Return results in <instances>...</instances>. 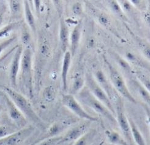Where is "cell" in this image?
<instances>
[{
  "label": "cell",
  "instance_id": "9a60e30c",
  "mask_svg": "<svg viewBox=\"0 0 150 145\" xmlns=\"http://www.w3.org/2000/svg\"><path fill=\"white\" fill-rule=\"evenodd\" d=\"M59 40L61 49L65 53L67 51L68 46H69V31L65 20L63 19H61L60 20Z\"/></svg>",
  "mask_w": 150,
  "mask_h": 145
},
{
  "label": "cell",
  "instance_id": "d4e9b609",
  "mask_svg": "<svg viewBox=\"0 0 150 145\" xmlns=\"http://www.w3.org/2000/svg\"><path fill=\"white\" fill-rule=\"evenodd\" d=\"M63 136H57L52 138H49L39 141L37 145H58L62 139Z\"/></svg>",
  "mask_w": 150,
  "mask_h": 145
},
{
  "label": "cell",
  "instance_id": "836d02e7",
  "mask_svg": "<svg viewBox=\"0 0 150 145\" xmlns=\"http://www.w3.org/2000/svg\"><path fill=\"white\" fill-rule=\"evenodd\" d=\"M13 26H14L13 24H10L6 26L5 27H3V29L0 30V38L4 37L9 32H11L13 29Z\"/></svg>",
  "mask_w": 150,
  "mask_h": 145
},
{
  "label": "cell",
  "instance_id": "7402d4cb",
  "mask_svg": "<svg viewBox=\"0 0 150 145\" xmlns=\"http://www.w3.org/2000/svg\"><path fill=\"white\" fill-rule=\"evenodd\" d=\"M85 81L81 78L77 76L74 79L72 86V95L78 94L85 86Z\"/></svg>",
  "mask_w": 150,
  "mask_h": 145
},
{
  "label": "cell",
  "instance_id": "4316f807",
  "mask_svg": "<svg viewBox=\"0 0 150 145\" xmlns=\"http://www.w3.org/2000/svg\"><path fill=\"white\" fill-rule=\"evenodd\" d=\"M115 59H116V60L117 61L118 64L120 65V66H121V68L124 71H125L126 73H130L131 72L132 70H131L130 64H129V63L126 60L120 57L119 56H116Z\"/></svg>",
  "mask_w": 150,
  "mask_h": 145
},
{
  "label": "cell",
  "instance_id": "8fae6325",
  "mask_svg": "<svg viewBox=\"0 0 150 145\" xmlns=\"http://www.w3.org/2000/svg\"><path fill=\"white\" fill-rule=\"evenodd\" d=\"M4 97L10 118L18 126H24L27 123L26 117L13 103L8 95L6 94H4Z\"/></svg>",
  "mask_w": 150,
  "mask_h": 145
},
{
  "label": "cell",
  "instance_id": "cb8c5ba5",
  "mask_svg": "<svg viewBox=\"0 0 150 145\" xmlns=\"http://www.w3.org/2000/svg\"><path fill=\"white\" fill-rule=\"evenodd\" d=\"M109 4H110V6L112 11L115 14L118 15L120 17H121L122 19H125V20L127 19L125 14L124 13L123 11L122 10V9L121 8V6L118 1H110V2H109Z\"/></svg>",
  "mask_w": 150,
  "mask_h": 145
},
{
  "label": "cell",
  "instance_id": "d590c367",
  "mask_svg": "<svg viewBox=\"0 0 150 145\" xmlns=\"http://www.w3.org/2000/svg\"><path fill=\"white\" fill-rule=\"evenodd\" d=\"M45 99L49 101H51L54 100V95L52 90L51 89L46 90L45 93Z\"/></svg>",
  "mask_w": 150,
  "mask_h": 145
},
{
  "label": "cell",
  "instance_id": "52a82bcc",
  "mask_svg": "<svg viewBox=\"0 0 150 145\" xmlns=\"http://www.w3.org/2000/svg\"><path fill=\"white\" fill-rule=\"evenodd\" d=\"M62 103L65 107L79 117L80 118L90 122H96L98 120L97 117H95L88 113L72 94L63 95Z\"/></svg>",
  "mask_w": 150,
  "mask_h": 145
},
{
  "label": "cell",
  "instance_id": "e575fe53",
  "mask_svg": "<svg viewBox=\"0 0 150 145\" xmlns=\"http://www.w3.org/2000/svg\"><path fill=\"white\" fill-rule=\"evenodd\" d=\"M22 42L24 44H28L30 40V34L27 30H24L22 34Z\"/></svg>",
  "mask_w": 150,
  "mask_h": 145
},
{
  "label": "cell",
  "instance_id": "9c48e42d",
  "mask_svg": "<svg viewBox=\"0 0 150 145\" xmlns=\"http://www.w3.org/2000/svg\"><path fill=\"white\" fill-rule=\"evenodd\" d=\"M91 122L90 121H86V122L80 124L70 129L62 136V139H61L59 144L64 143L76 141L79 138L87 132L88 129L90 128Z\"/></svg>",
  "mask_w": 150,
  "mask_h": 145
},
{
  "label": "cell",
  "instance_id": "60d3db41",
  "mask_svg": "<svg viewBox=\"0 0 150 145\" xmlns=\"http://www.w3.org/2000/svg\"><path fill=\"white\" fill-rule=\"evenodd\" d=\"M109 145H112V144H109Z\"/></svg>",
  "mask_w": 150,
  "mask_h": 145
},
{
  "label": "cell",
  "instance_id": "2e32d148",
  "mask_svg": "<svg viewBox=\"0 0 150 145\" xmlns=\"http://www.w3.org/2000/svg\"><path fill=\"white\" fill-rule=\"evenodd\" d=\"M126 57L128 62H130L134 65L140 66L146 70L150 71L149 62H148L147 60H145L141 56H139V55L129 51L126 53Z\"/></svg>",
  "mask_w": 150,
  "mask_h": 145
},
{
  "label": "cell",
  "instance_id": "1f68e13d",
  "mask_svg": "<svg viewBox=\"0 0 150 145\" xmlns=\"http://www.w3.org/2000/svg\"><path fill=\"white\" fill-rule=\"evenodd\" d=\"M16 37H12L9 39H7L5 41H3L0 43V54L2 53V52L5 50L7 47L10 46L13 41H15Z\"/></svg>",
  "mask_w": 150,
  "mask_h": 145
},
{
  "label": "cell",
  "instance_id": "5b68a950",
  "mask_svg": "<svg viewBox=\"0 0 150 145\" xmlns=\"http://www.w3.org/2000/svg\"><path fill=\"white\" fill-rule=\"evenodd\" d=\"M115 115L117 116V122L123 134L125 139L131 145H134L132 137L130 125H129V119L127 117L125 113L124 102L121 98L118 97L115 101Z\"/></svg>",
  "mask_w": 150,
  "mask_h": 145
},
{
  "label": "cell",
  "instance_id": "f1b7e54d",
  "mask_svg": "<svg viewBox=\"0 0 150 145\" xmlns=\"http://www.w3.org/2000/svg\"><path fill=\"white\" fill-rule=\"evenodd\" d=\"M9 3L11 12L13 14H18L21 9V2L19 1H9Z\"/></svg>",
  "mask_w": 150,
  "mask_h": 145
},
{
  "label": "cell",
  "instance_id": "74e56055",
  "mask_svg": "<svg viewBox=\"0 0 150 145\" xmlns=\"http://www.w3.org/2000/svg\"><path fill=\"white\" fill-rule=\"evenodd\" d=\"M145 110L147 113V119H148V122L149 126V129H150V111L149 110V108L148 107L145 108Z\"/></svg>",
  "mask_w": 150,
  "mask_h": 145
},
{
  "label": "cell",
  "instance_id": "f35d334b",
  "mask_svg": "<svg viewBox=\"0 0 150 145\" xmlns=\"http://www.w3.org/2000/svg\"><path fill=\"white\" fill-rule=\"evenodd\" d=\"M3 22V16L1 13H0V25H1Z\"/></svg>",
  "mask_w": 150,
  "mask_h": 145
},
{
  "label": "cell",
  "instance_id": "30bf717a",
  "mask_svg": "<svg viewBox=\"0 0 150 145\" xmlns=\"http://www.w3.org/2000/svg\"><path fill=\"white\" fill-rule=\"evenodd\" d=\"M23 51V46L22 45H17L11 64L9 79L12 86L15 87H17V76L20 69V63H21Z\"/></svg>",
  "mask_w": 150,
  "mask_h": 145
},
{
  "label": "cell",
  "instance_id": "ffe728a7",
  "mask_svg": "<svg viewBox=\"0 0 150 145\" xmlns=\"http://www.w3.org/2000/svg\"><path fill=\"white\" fill-rule=\"evenodd\" d=\"M64 128V127L63 126V124H53V125L52 126H50V127L48 129V130H47V132L46 133V135L44 137H43L42 139L39 141H42L43 140H45V139H49V138L59 136L58 135L63 130Z\"/></svg>",
  "mask_w": 150,
  "mask_h": 145
},
{
  "label": "cell",
  "instance_id": "4fadbf2b",
  "mask_svg": "<svg viewBox=\"0 0 150 145\" xmlns=\"http://www.w3.org/2000/svg\"><path fill=\"white\" fill-rule=\"evenodd\" d=\"M82 31V24L79 22L75 26L70 35V52L72 57L76 54L80 43V39Z\"/></svg>",
  "mask_w": 150,
  "mask_h": 145
},
{
  "label": "cell",
  "instance_id": "f546056e",
  "mask_svg": "<svg viewBox=\"0 0 150 145\" xmlns=\"http://www.w3.org/2000/svg\"><path fill=\"white\" fill-rule=\"evenodd\" d=\"M99 22L105 27H109L110 25V20L109 17L105 14L101 13L98 16Z\"/></svg>",
  "mask_w": 150,
  "mask_h": 145
},
{
  "label": "cell",
  "instance_id": "6da1fadb",
  "mask_svg": "<svg viewBox=\"0 0 150 145\" xmlns=\"http://www.w3.org/2000/svg\"><path fill=\"white\" fill-rule=\"evenodd\" d=\"M4 91L22 113L26 119L30 120L40 127H43V123L41 119L35 112L30 101L23 95L18 93L14 89L8 87H4Z\"/></svg>",
  "mask_w": 150,
  "mask_h": 145
},
{
  "label": "cell",
  "instance_id": "3957f363",
  "mask_svg": "<svg viewBox=\"0 0 150 145\" xmlns=\"http://www.w3.org/2000/svg\"><path fill=\"white\" fill-rule=\"evenodd\" d=\"M104 60L108 69L112 85L115 89V91L129 101L134 103V104H137V101L130 91H129L125 79L121 74L112 64L109 63V61L106 59H104Z\"/></svg>",
  "mask_w": 150,
  "mask_h": 145
},
{
  "label": "cell",
  "instance_id": "83f0119b",
  "mask_svg": "<svg viewBox=\"0 0 150 145\" xmlns=\"http://www.w3.org/2000/svg\"><path fill=\"white\" fill-rule=\"evenodd\" d=\"M94 134L93 132H86L83 136H81L78 140L75 141L73 145H87L88 140L92 137V135Z\"/></svg>",
  "mask_w": 150,
  "mask_h": 145
},
{
  "label": "cell",
  "instance_id": "603a6c76",
  "mask_svg": "<svg viewBox=\"0 0 150 145\" xmlns=\"http://www.w3.org/2000/svg\"><path fill=\"white\" fill-rule=\"evenodd\" d=\"M17 130H18L16 129V128L7 125V124L0 126V140L16 132Z\"/></svg>",
  "mask_w": 150,
  "mask_h": 145
},
{
  "label": "cell",
  "instance_id": "8992f818",
  "mask_svg": "<svg viewBox=\"0 0 150 145\" xmlns=\"http://www.w3.org/2000/svg\"><path fill=\"white\" fill-rule=\"evenodd\" d=\"M86 87L90 90L91 94L99 100L115 115V110L112 101L102 88L99 85L95 78L90 73H86L85 77Z\"/></svg>",
  "mask_w": 150,
  "mask_h": 145
},
{
  "label": "cell",
  "instance_id": "ac0fdd59",
  "mask_svg": "<svg viewBox=\"0 0 150 145\" xmlns=\"http://www.w3.org/2000/svg\"><path fill=\"white\" fill-rule=\"evenodd\" d=\"M129 122L134 142L137 145H146L144 136H143L140 131L139 130L134 121L132 119H129Z\"/></svg>",
  "mask_w": 150,
  "mask_h": 145
},
{
  "label": "cell",
  "instance_id": "8d00e7d4",
  "mask_svg": "<svg viewBox=\"0 0 150 145\" xmlns=\"http://www.w3.org/2000/svg\"><path fill=\"white\" fill-rule=\"evenodd\" d=\"M34 4H35V5L36 12L38 14H39V8H40V1H34Z\"/></svg>",
  "mask_w": 150,
  "mask_h": 145
},
{
  "label": "cell",
  "instance_id": "ba28073f",
  "mask_svg": "<svg viewBox=\"0 0 150 145\" xmlns=\"http://www.w3.org/2000/svg\"><path fill=\"white\" fill-rule=\"evenodd\" d=\"M35 128L33 126L18 130L3 139L0 140V145H20L33 134Z\"/></svg>",
  "mask_w": 150,
  "mask_h": 145
},
{
  "label": "cell",
  "instance_id": "44dd1931",
  "mask_svg": "<svg viewBox=\"0 0 150 145\" xmlns=\"http://www.w3.org/2000/svg\"><path fill=\"white\" fill-rule=\"evenodd\" d=\"M138 43L140 49L146 58V60H148L150 63V43L145 39H139Z\"/></svg>",
  "mask_w": 150,
  "mask_h": 145
},
{
  "label": "cell",
  "instance_id": "5bb4252c",
  "mask_svg": "<svg viewBox=\"0 0 150 145\" xmlns=\"http://www.w3.org/2000/svg\"><path fill=\"white\" fill-rule=\"evenodd\" d=\"M72 56L69 51H67L64 55L62 70H61V79H62L63 89L66 91L67 89V75L71 64Z\"/></svg>",
  "mask_w": 150,
  "mask_h": 145
},
{
  "label": "cell",
  "instance_id": "d6986e66",
  "mask_svg": "<svg viewBox=\"0 0 150 145\" xmlns=\"http://www.w3.org/2000/svg\"><path fill=\"white\" fill-rule=\"evenodd\" d=\"M24 13L26 19V22L28 25L30 27L33 32L36 31V22L35 19L30 8V5L28 1H25L23 2Z\"/></svg>",
  "mask_w": 150,
  "mask_h": 145
},
{
  "label": "cell",
  "instance_id": "484cf974",
  "mask_svg": "<svg viewBox=\"0 0 150 145\" xmlns=\"http://www.w3.org/2000/svg\"><path fill=\"white\" fill-rule=\"evenodd\" d=\"M136 76L139 79L140 83L150 94V79L146 77L145 74L139 72L136 73Z\"/></svg>",
  "mask_w": 150,
  "mask_h": 145
},
{
  "label": "cell",
  "instance_id": "277c9868",
  "mask_svg": "<svg viewBox=\"0 0 150 145\" xmlns=\"http://www.w3.org/2000/svg\"><path fill=\"white\" fill-rule=\"evenodd\" d=\"M32 57L33 54L31 49L26 48L23 51L20 69L23 84L31 96L33 95Z\"/></svg>",
  "mask_w": 150,
  "mask_h": 145
},
{
  "label": "cell",
  "instance_id": "d6a6232c",
  "mask_svg": "<svg viewBox=\"0 0 150 145\" xmlns=\"http://www.w3.org/2000/svg\"><path fill=\"white\" fill-rule=\"evenodd\" d=\"M72 10L75 15L80 16L81 14V13H82V11H83L82 6H81L80 3L77 2L73 4Z\"/></svg>",
  "mask_w": 150,
  "mask_h": 145
},
{
  "label": "cell",
  "instance_id": "ab89813d",
  "mask_svg": "<svg viewBox=\"0 0 150 145\" xmlns=\"http://www.w3.org/2000/svg\"><path fill=\"white\" fill-rule=\"evenodd\" d=\"M104 141H102L98 145H103V144H104Z\"/></svg>",
  "mask_w": 150,
  "mask_h": 145
},
{
  "label": "cell",
  "instance_id": "4dcf8cb0",
  "mask_svg": "<svg viewBox=\"0 0 150 145\" xmlns=\"http://www.w3.org/2000/svg\"><path fill=\"white\" fill-rule=\"evenodd\" d=\"M17 47V45L15 47H12L10 51H9L8 52L5 54L4 55H3V56L1 58H0V69H4V62L7 60V59H8L10 56H11V55L15 52Z\"/></svg>",
  "mask_w": 150,
  "mask_h": 145
},
{
  "label": "cell",
  "instance_id": "7c38bea8",
  "mask_svg": "<svg viewBox=\"0 0 150 145\" xmlns=\"http://www.w3.org/2000/svg\"><path fill=\"white\" fill-rule=\"evenodd\" d=\"M95 79L105 92L110 100H113L115 101L118 97H120L118 95L119 94L115 91L110 82L108 81L104 73L101 70L96 71V73H95Z\"/></svg>",
  "mask_w": 150,
  "mask_h": 145
},
{
  "label": "cell",
  "instance_id": "e0dca14e",
  "mask_svg": "<svg viewBox=\"0 0 150 145\" xmlns=\"http://www.w3.org/2000/svg\"><path fill=\"white\" fill-rule=\"evenodd\" d=\"M105 134L108 140L112 145H131L125 138L122 137L117 132L111 130H107Z\"/></svg>",
  "mask_w": 150,
  "mask_h": 145
},
{
  "label": "cell",
  "instance_id": "7a4b0ae2",
  "mask_svg": "<svg viewBox=\"0 0 150 145\" xmlns=\"http://www.w3.org/2000/svg\"><path fill=\"white\" fill-rule=\"evenodd\" d=\"M79 100L96 113L100 114L113 124H117L115 115L103 103H102L91 94L86 87H84L77 94Z\"/></svg>",
  "mask_w": 150,
  "mask_h": 145
}]
</instances>
